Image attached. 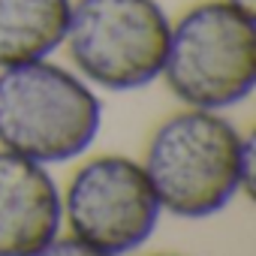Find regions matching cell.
Returning a JSON list of instances; mask_svg holds the SVG:
<instances>
[{
    "label": "cell",
    "instance_id": "6da1fadb",
    "mask_svg": "<svg viewBox=\"0 0 256 256\" xmlns=\"http://www.w3.org/2000/svg\"><path fill=\"white\" fill-rule=\"evenodd\" d=\"M253 139L208 108L172 114L154 133L145 157L148 181L160 208L202 220L223 211L238 190L253 187Z\"/></svg>",
    "mask_w": 256,
    "mask_h": 256
},
{
    "label": "cell",
    "instance_id": "7a4b0ae2",
    "mask_svg": "<svg viewBox=\"0 0 256 256\" xmlns=\"http://www.w3.org/2000/svg\"><path fill=\"white\" fill-rule=\"evenodd\" d=\"M102 124V102L76 72L42 60L0 70V145L42 166L82 157Z\"/></svg>",
    "mask_w": 256,
    "mask_h": 256
},
{
    "label": "cell",
    "instance_id": "3957f363",
    "mask_svg": "<svg viewBox=\"0 0 256 256\" xmlns=\"http://www.w3.org/2000/svg\"><path fill=\"white\" fill-rule=\"evenodd\" d=\"M256 16L226 0L190 6L169 30L163 78L190 108L220 112L256 88Z\"/></svg>",
    "mask_w": 256,
    "mask_h": 256
},
{
    "label": "cell",
    "instance_id": "277c9868",
    "mask_svg": "<svg viewBox=\"0 0 256 256\" xmlns=\"http://www.w3.org/2000/svg\"><path fill=\"white\" fill-rule=\"evenodd\" d=\"M169 30L160 0H72L64 42L88 82L139 90L163 76Z\"/></svg>",
    "mask_w": 256,
    "mask_h": 256
},
{
    "label": "cell",
    "instance_id": "5b68a950",
    "mask_svg": "<svg viewBox=\"0 0 256 256\" xmlns=\"http://www.w3.org/2000/svg\"><path fill=\"white\" fill-rule=\"evenodd\" d=\"M160 211L145 166L130 157L88 160L70 181L64 199L70 232L112 256L142 247L151 238Z\"/></svg>",
    "mask_w": 256,
    "mask_h": 256
},
{
    "label": "cell",
    "instance_id": "8992f818",
    "mask_svg": "<svg viewBox=\"0 0 256 256\" xmlns=\"http://www.w3.org/2000/svg\"><path fill=\"white\" fill-rule=\"evenodd\" d=\"M64 202L42 163L0 151V256H34L58 238Z\"/></svg>",
    "mask_w": 256,
    "mask_h": 256
},
{
    "label": "cell",
    "instance_id": "52a82bcc",
    "mask_svg": "<svg viewBox=\"0 0 256 256\" xmlns=\"http://www.w3.org/2000/svg\"><path fill=\"white\" fill-rule=\"evenodd\" d=\"M72 0H0V70L48 58L64 46Z\"/></svg>",
    "mask_w": 256,
    "mask_h": 256
},
{
    "label": "cell",
    "instance_id": "ba28073f",
    "mask_svg": "<svg viewBox=\"0 0 256 256\" xmlns=\"http://www.w3.org/2000/svg\"><path fill=\"white\" fill-rule=\"evenodd\" d=\"M34 256H112V253H102L90 244H84L82 238H52L42 250H36Z\"/></svg>",
    "mask_w": 256,
    "mask_h": 256
},
{
    "label": "cell",
    "instance_id": "9c48e42d",
    "mask_svg": "<svg viewBox=\"0 0 256 256\" xmlns=\"http://www.w3.org/2000/svg\"><path fill=\"white\" fill-rule=\"evenodd\" d=\"M226 4H232L235 10H241L247 16H256V0H226Z\"/></svg>",
    "mask_w": 256,
    "mask_h": 256
},
{
    "label": "cell",
    "instance_id": "30bf717a",
    "mask_svg": "<svg viewBox=\"0 0 256 256\" xmlns=\"http://www.w3.org/2000/svg\"><path fill=\"white\" fill-rule=\"evenodd\" d=\"M166 256H175V253H166Z\"/></svg>",
    "mask_w": 256,
    "mask_h": 256
}]
</instances>
